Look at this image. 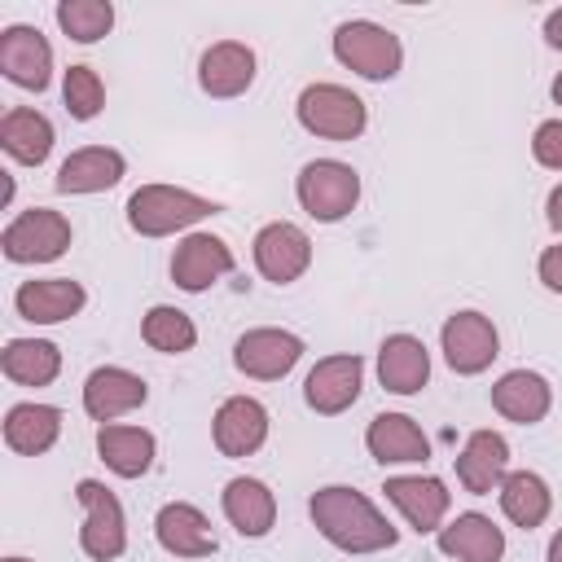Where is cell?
Listing matches in <instances>:
<instances>
[{
  "mask_svg": "<svg viewBox=\"0 0 562 562\" xmlns=\"http://www.w3.org/2000/svg\"><path fill=\"white\" fill-rule=\"evenodd\" d=\"M312 522L342 553H378L400 540V531L373 509V501L342 483H329L312 496Z\"/></svg>",
  "mask_w": 562,
  "mask_h": 562,
  "instance_id": "1",
  "label": "cell"
},
{
  "mask_svg": "<svg viewBox=\"0 0 562 562\" xmlns=\"http://www.w3.org/2000/svg\"><path fill=\"white\" fill-rule=\"evenodd\" d=\"M220 206L211 198H198L189 189H176V184H140L132 198H127V224L140 233V237H167V233H180L206 215H215Z\"/></svg>",
  "mask_w": 562,
  "mask_h": 562,
  "instance_id": "2",
  "label": "cell"
},
{
  "mask_svg": "<svg viewBox=\"0 0 562 562\" xmlns=\"http://www.w3.org/2000/svg\"><path fill=\"white\" fill-rule=\"evenodd\" d=\"M294 193H299V206L321 220V224H338L342 215H351V206L360 202V176L356 167L338 162V158H316L299 171L294 180Z\"/></svg>",
  "mask_w": 562,
  "mask_h": 562,
  "instance_id": "3",
  "label": "cell"
},
{
  "mask_svg": "<svg viewBox=\"0 0 562 562\" xmlns=\"http://www.w3.org/2000/svg\"><path fill=\"white\" fill-rule=\"evenodd\" d=\"M299 123L325 140H356L369 123V110L342 83H307L299 92Z\"/></svg>",
  "mask_w": 562,
  "mask_h": 562,
  "instance_id": "4",
  "label": "cell"
},
{
  "mask_svg": "<svg viewBox=\"0 0 562 562\" xmlns=\"http://www.w3.org/2000/svg\"><path fill=\"white\" fill-rule=\"evenodd\" d=\"M75 496H79V505H83L79 549H83L92 562H114V558L127 549V518H123L119 496H114L105 483H97V479H79Z\"/></svg>",
  "mask_w": 562,
  "mask_h": 562,
  "instance_id": "5",
  "label": "cell"
},
{
  "mask_svg": "<svg viewBox=\"0 0 562 562\" xmlns=\"http://www.w3.org/2000/svg\"><path fill=\"white\" fill-rule=\"evenodd\" d=\"M334 57L347 70L364 75V79H391V75H400L404 48H400V40L386 26L356 18V22H342L334 31Z\"/></svg>",
  "mask_w": 562,
  "mask_h": 562,
  "instance_id": "6",
  "label": "cell"
},
{
  "mask_svg": "<svg viewBox=\"0 0 562 562\" xmlns=\"http://www.w3.org/2000/svg\"><path fill=\"white\" fill-rule=\"evenodd\" d=\"M66 246H70V220L61 211H48V206L22 211L0 233V250L9 263H53L66 255Z\"/></svg>",
  "mask_w": 562,
  "mask_h": 562,
  "instance_id": "7",
  "label": "cell"
},
{
  "mask_svg": "<svg viewBox=\"0 0 562 562\" xmlns=\"http://www.w3.org/2000/svg\"><path fill=\"white\" fill-rule=\"evenodd\" d=\"M439 342H443V360L452 373H483L496 356H501V338H496V325L483 316V312H452L439 329Z\"/></svg>",
  "mask_w": 562,
  "mask_h": 562,
  "instance_id": "8",
  "label": "cell"
},
{
  "mask_svg": "<svg viewBox=\"0 0 562 562\" xmlns=\"http://www.w3.org/2000/svg\"><path fill=\"white\" fill-rule=\"evenodd\" d=\"M312 263V237L290 224V220H272L255 233V268L272 281V285H290L307 272Z\"/></svg>",
  "mask_w": 562,
  "mask_h": 562,
  "instance_id": "9",
  "label": "cell"
},
{
  "mask_svg": "<svg viewBox=\"0 0 562 562\" xmlns=\"http://www.w3.org/2000/svg\"><path fill=\"white\" fill-rule=\"evenodd\" d=\"M299 356H303V338L290 329H246L233 347V364L259 382L285 378L299 364Z\"/></svg>",
  "mask_w": 562,
  "mask_h": 562,
  "instance_id": "10",
  "label": "cell"
},
{
  "mask_svg": "<svg viewBox=\"0 0 562 562\" xmlns=\"http://www.w3.org/2000/svg\"><path fill=\"white\" fill-rule=\"evenodd\" d=\"M382 492H386V501L408 518V527L422 531V536L439 531V527H443V514H448V505H452L448 483L435 479V474H395V479H386Z\"/></svg>",
  "mask_w": 562,
  "mask_h": 562,
  "instance_id": "11",
  "label": "cell"
},
{
  "mask_svg": "<svg viewBox=\"0 0 562 562\" xmlns=\"http://www.w3.org/2000/svg\"><path fill=\"white\" fill-rule=\"evenodd\" d=\"M0 70L9 83L44 92L53 79V48L35 26H4L0 31Z\"/></svg>",
  "mask_w": 562,
  "mask_h": 562,
  "instance_id": "12",
  "label": "cell"
},
{
  "mask_svg": "<svg viewBox=\"0 0 562 562\" xmlns=\"http://www.w3.org/2000/svg\"><path fill=\"white\" fill-rule=\"evenodd\" d=\"M228 272H233V250L215 233H189L171 255V281L189 294H202L206 285H215Z\"/></svg>",
  "mask_w": 562,
  "mask_h": 562,
  "instance_id": "13",
  "label": "cell"
},
{
  "mask_svg": "<svg viewBox=\"0 0 562 562\" xmlns=\"http://www.w3.org/2000/svg\"><path fill=\"white\" fill-rule=\"evenodd\" d=\"M360 378H364L360 356H325V360H316V369L307 373L303 400H307V408H316L321 417L347 413V408L360 400Z\"/></svg>",
  "mask_w": 562,
  "mask_h": 562,
  "instance_id": "14",
  "label": "cell"
},
{
  "mask_svg": "<svg viewBox=\"0 0 562 562\" xmlns=\"http://www.w3.org/2000/svg\"><path fill=\"white\" fill-rule=\"evenodd\" d=\"M145 400H149L145 378H136L132 369H119V364L92 369L88 382H83V413L97 417L101 426L123 417V413H136Z\"/></svg>",
  "mask_w": 562,
  "mask_h": 562,
  "instance_id": "15",
  "label": "cell"
},
{
  "mask_svg": "<svg viewBox=\"0 0 562 562\" xmlns=\"http://www.w3.org/2000/svg\"><path fill=\"white\" fill-rule=\"evenodd\" d=\"M211 435H215V448L224 457H250L268 439V408L250 395H233V400L220 404Z\"/></svg>",
  "mask_w": 562,
  "mask_h": 562,
  "instance_id": "16",
  "label": "cell"
},
{
  "mask_svg": "<svg viewBox=\"0 0 562 562\" xmlns=\"http://www.w3.org/2000/svg\"><path fill=\"white\" fill-rule=\"evenodd\" d=\"M88 303L83 285L70 281V277H44V281H22L18 294H13V307L22 321L31 325H57V321H70L79 307Z\"/></svg>",
  "mask_w": 562,
  "mask_h": 562,
  "instance_id": "17",
  "label": "cell"
},
{
  "mask_svg": "<svg viewBox=\"0 0 562 562\" xmlns=\"http://www.w3.org/2000/svg\"><path fill=\"white\" fill-rule=\"evenodd\" d=\"M198 83H202L206 97H220V101L241 97L255 83V53L246 44H237V40L211 44L202 53V61H198Z\"/></svg>",
  "mask_w": 562,
  "mask_h": 562,
  "instance_id": "18",
  "label": "cell"
},
{
  "mask_svg": "<svg viewBox=\"0 0 562 562\" xmlns=\"http://www.w3.org/2000/svg\"><path fill=\"white\" fill-rule=\"evenodd\" d=\"M364 448L382 465H413V461H426L430 457V439L404 413H378L369 422V430H364Z\"/></svg>",
  "mask_w": 562,
  "mask_h": 562,
  "instance_id": "19",
  "label": "cell"
},
{
  "mask_svg": "<svg viewBox=\"0 0 562 562\" xmlns=\"http://www.w3.org/2000/svg\"><path fill=\"white\" fill-rule=\"evenodd\" d=\"M154 536L176 558H211L215 553V531H211L206 514L198 505H189V501L162 505L158 518H154Z\"/></svg>",
  "mask_w": 562,
  "mask_h": 562,
  "instance_id": "20",
  "label": "cell"
},
{
  "mask_svg": "<svg viewBox=\"0 0 562 562\" xmlns=\"http://www.w3.org/2000/svg\"><path fill=\"white\" fill-rule=\"evenodd\" d=\"M509 474V443L496 430H474L465 439V448L457 452V479L465 492L487 496L492 487H501V479Z\"/></svg>",
  "mask_w": 562,
  "mask_h": 562,
  "instance_id": "21",
  "label": "cell"
},
{
  "mask_svg": "<svg viewBox=\"0 0 562 562\" xmlns=\"http://www.w3.org/2000/svg\"><path fill=\"white\" fill-rule=\"evenodd\" d=\"M127 162L119 149L110 145H83L75 149L61 167H57V193H101V189H114L123 180Z\"/></svg>",
  "mask_w": 562,
  "mask_h": 562,
  "instance_id": "22",
  "label": "cell"
},
{
  "mask_svg": "<svg viewBox=\"0 0 562 562\" xmlns=\"http://www.w3.org/2000/svg\"><path fill=\"white\" fill-rule=\"evenodd\" d=\"M378 378L391 395H417L430 378V351L413 334H391L378 347Z\"/></svg>",
  "mask_w": 562,
  "mask_h": 562,
  "instance_id": "23",
  "label": "cell"
},
{
  "mask_svg": "<svg viewBox=\"0 0 562 562\" xmlns=\"http://www.w3.org/2000/svg\"><path fill=\"white\" fill-rule=\"evenodd\" d=\"M439 553L457 562H501L505 531L487 514H457L448 527H439Z\"/></svg>",
  "mask_w": 562,
  "mask_h": 562,
  "instance_id": "24",
  "label": "cell"
},
{
  "mask_svg": "<svg viewBox=\"0 0 562 562\" xmlns=\"http://www.w3.org/2000/svg\"><path fill=\"white\" fill-rule=\"evenodd\" d=\"M549 404H553V391H549V382H544L540 373H531V369H509V373H501L496 386H492V408H496L501 417L518 422V426H536V422L549 413Z\"/></svg>",
  "mask_w": 562,
  "mask_h": 562,
  "instance_id": "25",
  "label": "cell"
},
{
  "mask_svg": "<svg viewBox=\"0 0 562 562\" xmlns=\"http://www.w3.org/2000/svg\"><path fill=\"white\" fill-rule=\"evenodd\" d=\"M0 145L13 162L22 167H40L48 154H53V123L31 110V105H13L4 119H0Z\"/></svg>",
  "mask_w": 562,
  "mask_h": 562,
  "instance_id": "26",
  "label": "cell"
},
{
  "mask_svg": "<svg viewBox=\"0 0 562 562\" xmlns=\"http://www.w3.org/2000/svg\"><path fill=\"white\" fill-rule=\"evenodd\" d=\"M57 435H61V413L53 404H13L4 413V443L22 457L48 452Z\"/></svg>",
  "mask_w": 562,
  "mask_h": 562,
  "instance_id": "27",
  "label": "cell"
},
{
  "mask_svg": "<svg viewBox=\"0 0 562 562\" xmlns=\"http://www.w3.org/2000/svg\"><path fill=\"white\" fill-rule=\"evenodd\" d=\"M224 518L241 531V536H268L277 522V496L268 492V483L259 479H233L224 487Z\"/></svg>",
  "mask_w": 562,
  "mask_h": 562,
  "instance_id": "28",
  "label": "cell"
},
{
  "mask_svg": "<svg viewBox=\"0 0 562 562\" xmlns=\"http://www.w3.org/2000/svg\"><path fill=\"white\" fill-rule=\"evenodd\" d=\"M97 452L119 479H140L154 465V435L145 426H101Z\"/></svg>",
  "mask_w": 562,
  "mask_h": 562,
  "instance_id": "29",
  "label": "cell"
},
{
  "mask_svg": "<svg viewBox=\"0 0 562 562\" xmlns=\"http://www.w3.org/2000/svg\"><path fill=\"white\" fill-rule=\"evenodd\" d=\"M0 369L18 386H48L61 373V351L44 338H9L0 351Z\"/></svg>",
  "mask_w": 562,
  "mask_h": 562,
  "instance_id": "30",
  "label": "cell"
},
{
  "mask_svg": "<svg viewBox=\"0 0 562 562\" xmlns=\"http://www.w3.org/2000/svg\"><path fill=\"white\" fill-rule=\"evenodd\" d=\"M501 509H505V518L514 522V527H540L544 518H549V509H553V496H549V483L540 479V474H531V470H514V474H505L501 479Z\"/></svg>",
  "mask_w": 562,
  "mask_h": 562,
  "instance_id": "31",
  "label": "cell"
},
{
  "mask_svg": "<svg viewBox=\"0 0 562 562\" xmlns=\"http://www.w3.org/2000/svg\"><path fill=\"white\" fill-rule=\"evenodd\" d=\"M140 338H145L154 351H162V356H180V351H189V347L198 342V325H193L180 307L158 303V307L145 312V321H140Z\"/></svg>",
  "mask_w": 562,
  "mask_h": 562,
  "instance_id": "32",
  "label": "cell"
},
{
  "mask_svg": "<svg viewBox=\"0 0 562 562\" xmlns=\"http://www.w3.org/2000/svg\"><path fill=\"white\" fill-rule=\"evenodd\" d=\"M57 26L75 44H97L114 26V4L110 0H61L57 4Z\"/></svg>",
  "mask_w": 562,
  "mask_h": 562,
  "instance_id": "33",
  "label": "cell"
},
{
  "mask_svg": "<svg viewBox=\"0 0 562 562\" xmlns=\"http://www.w3.org/2000/svg\"><path fill=\"white\" fill-rule=\"evenodd\" d=\"M61 101H66L70 119H79V123L97 119L101 105H105V83H101V75H97L92 66H70V70H66V83H61Z\"/></svg>",
  "mask_w": 562,
  "mask_h": 562,
  "instance_id": "34",
  "label": "cell"
},
{
  "mask_svg": "<svg viewBox=\"0 0 562 562\" xmlns=\"http://www.w3.org/2000/svg\"><path fill=\"white\" fill-rule=\"evenodd\" d=\"M531 154H536L540 167L562 171V119H544V123L536 127V136H531Z\"/></svg>",
  "mask_w": 562,
  "mask_h": 562,
  "instance_id": "35",
  "label": "cell"
},
{
  "mask_svg": "<svg viewBox=\"0 0 562 562\" xmlns=\"http://www.w3.org/2000/svg\"><path fill=\"white\" fill-rule=\"evenodd\" d=\"M536 272H540V281H544L553 294H562V246H549V250L540 255Z\"/></svg>",
  "mask_w": 562,
  "mask_h": 562,
  "instance_id": "36",
  "label": "cell"
},
{
  "mask_svg": "<svg viewBox=\"0 0 562 562\" xmlns=\"http://www.w3.org/2000/svg\"><path fill=\"white\" fill-rule=\"evenodd\" d=\"M544 215H549V228H553V233H562V184L549 193V202H544Z\"/></svg>",
  "mask_w": 562,
  "mask_h": 562,
  "instance_id": "37",
  "label": "cell"
},
{
  "mask_svg": "<svg viewBox=\"0 0 562 562\" xmlns=\"http://www.w3.org/2000/svg\"><path fill=\"white\" fill-rule=\"evenodd\" d=\"M544 40H549L553 48H562V9H553V13L544 18Z\"/></svg>",
  "mask_w": 562,
  "mask_h": 562,
  "instance_id": "38",
  "label": "cell"
},
{
  "mask_svg": "<svg viewBox=\"0 0 562 562\" xmlns=\"http://www.w3.org/2000/svg\"><path fill=\"white\" fill-rule=\"evenodd\" d=\"M549 562H562V531L549 540Z\"/></svg>",
  "mask_w": 562,
  "mask_h": 562,
  "instance_id": "39",
  "label": "cell"
},
{
  "mask_svg": "<svg viewBox=\"0 0 562 562\" xmlns=\"http://www.w3.org/2000/svg\"><path fill=\"white\" fill-rule=\"evenodd\" d=\"M553 101H558V105H562V75H558V79H553Z\"/></svg>",
  "mask_w": 562,
  "mask_h": 562,
  "instance_id": "40",
  "label": "cell"
},
{
  "mask_svg": "<svg viewBox=\"0 0 562 562\" xmlns=\"http://www.w3.org/2000/svg\"><path fill=\"white\" fill-rule=\"evenodd\" d=\"M4 562H31V558H4Z\"/></svg>",
  "mask_w": 562,
  "mask_h": 562,
  "instance_id": "41",
  "label": "cell"
}]
</instances>
